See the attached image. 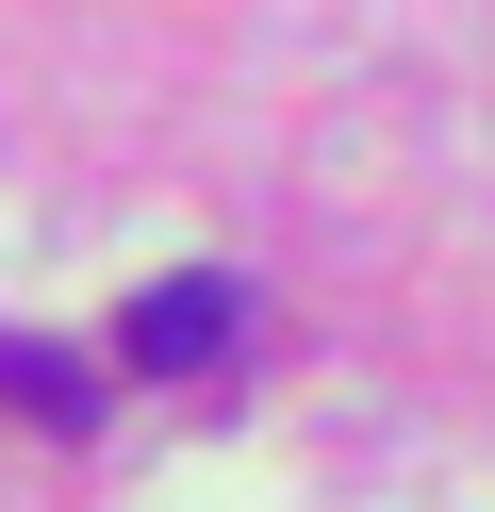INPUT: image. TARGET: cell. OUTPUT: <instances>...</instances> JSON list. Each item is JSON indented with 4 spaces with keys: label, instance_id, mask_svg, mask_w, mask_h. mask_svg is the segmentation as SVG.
I'll list each match as a JSON object with an SVG mask.
<instances>
[{
    "label": "cell",
    "instance_id": "cell-1",
    "mask_svg": "<svg viewBox=\"0 0 495 512\" xmlns=\"http://www.w3.org/2000/svg\"><path fill=\"white\" fill-rule=\"evenodd\" d=\"M231 331H248V281L182 265V281H149V298L116 314V364H149V380H198V364H231Z\"/></svg>",
    "mask_w": 495,
    "mask_h": 512
},
{
    "label": "cell",
    "instance_id": "cell-2",
    "mask_svg": "<svg viewBox=\"0 0 495 512\" xmlns=\"http://www.w3.org/2000/svg\"><path fill=\"white\" fill-rule=\"evenodd\" d=\"M0 397H17V413H66V430H83V397H99V380L66 364V347H0Z\"/></svg>",
    "mask_w": 495,
    "mask_h": 512
}]
</instances>
